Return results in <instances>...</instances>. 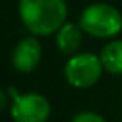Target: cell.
Listing matches in <instances>:
<instances>
[{
  "instance_id": "3",
  "label": "cell",
  "mask_w": 122,
  "mask_h": 122,
  "mask_svg": "<svg viewBox=\"0 0 122 122\" xmlns=\"http://www.w3.org/2000/svg\"><path fill=\"white\" fill-rule=\"evenodd\" d=\"M104 71L101 57L94 53H77L70 57L63 66L65 81L77 90L94 86L101 81Z\"/></svg>"
},
{
  "instance_id": "8",
  "label": "cell",
  "mask_w": 122,
  "mask_h": 122,
  "mask_svg": "<svg viewBox=\"0 0 122 122\" xmlns=\"http://www.w3.org/2000/svg\"><path fill=\"white\" fill-rule=\"evenodd\" d=\"M71 122H107V119L94 111H81L73 117Z\"/></svg>"
},
{
  "instance_id": "2",
  "label": "cell",
  "mask_w": 122,
  "mask_h": 122,
  "mask_svg": "<svg viewBox=\"0 0 122 122\" xmlns=\"http://www.w3.org/2000/svg\"><path fill=\"white\" fill-rule=\"evenodd\" d=\"M79 26L96 39H111L122 31V14L116 6L105 2L88 5L79 15Z\"/></svg>"
},
{
  "instance_id": "7",
  "label": "cell",
  "mask_w": 122,
  "mask_h": 122,
  "mask_svg": "<svg viewBox=\"0 0 122 122\" xmlns=\"http://www.w3.org/2000/svg\"><path fill=\"white\" fill-rule=\"evenodd\" d=\"M101 62L110 74H122V39H111L102 48Z\"/></svg>"
},
{
  "instance_id": "5",
  "label": "cell",
  "mask_w": 122,
  "mask_h": 122,
  "mask_svg": "<svg viewBox=\"0 0 122 122\" xmlns=\"http://www.w3.org/2000/svg\"><path fill=\"white\" fill-rule=\"evenodd\" d=\"M42 60V45L36 36L22 37L15 43L11 53V63L15 71L28 74L33 73L40 65Z\"/></svg>"
},
{
  "instance_id": "6",
  "label": "cell",
  "mask_w": 122,
  "mask_h": 122,
  "mask_svg": "<svg viewBox=\"0 0 122 122\" xmlns=\"http://www.w3.org/2000/svg\"><path fill=\"white\" fill-rule=\"evenodd\" d=\"M82 39H83V31L79 26V23L66 22L56 33V46L59 53L71 57L79 53Z\"/></svg>"
},
{
  "instance_id": "4",
  "label": "cell",
  "mask_w": 122,
  "mask_h": 122,
  "mask_svg": "<svg viewBox=\"0 0 122 122\" xmlns=\"http://www.w3.org/2000/svg\"><path fill=\"white\" fill-rule=\"evenodd\" d=\"M11 97V117L14 122H46L51 116V104L40 93L8 91Z\"/></svg>"
},
{
  "instance_id": "1",
  "label": "cell",
  "mask_w": 122,
  "mask_h": 122,
  "mask_svg": "<svg viewBox=\"0 0 122 122\" xmlns=\"http://www.w3.org/2000/svg\"><path fill=\"white\" fill-rule=\"evenodd\" d=\"M66 15L65 0H19V17L31 36L56 34L66 23Z\"/></svg>"
}]
</instances>
